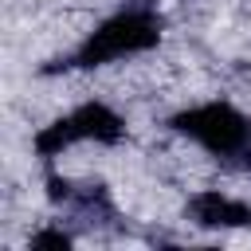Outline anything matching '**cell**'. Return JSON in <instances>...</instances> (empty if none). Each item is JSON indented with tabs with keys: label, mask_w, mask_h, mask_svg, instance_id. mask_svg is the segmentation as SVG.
I'll use <instances>...</instances> for the list:
<instances>
[{
	"label": "cell",
	"mask_w": 251,
	"mask_h": 251,
	"mask_svg": "<svg viewBox=\"0 0 251 251\" xmlns=\"http://www.w3.org/2000/svg\"><path fill=\"white\" fill-rule=\"evenodd\" d=\"M161 39V24L149 16V12H122L114 20H106L78 51L71 63L78 67H102V63H114L122 55H137V51H149L157 47Z\"/></svg>",
	"instance_id": "obj_1"
},
{
	"label": "cell",
	"mask_w": 251,
	"mask_h": 251,
	"mask_svg": "<svg viewBox=\"0 0 251 251\" xmlns=\"http://www.w3.org/2000/svg\"><path fill=\"white\" fill-rule=\"evenodd\" d=\"M173 129L200 141L204 149L227 157V153H239L243 141H247V122L235 106L227 102H208V106H196V110H180L173 118Z\"/></svg>",
	"instance_id": "obj_2"
},
{
	"label": "cell",
	"mask_w": 251,
	"mask_h": 251,
	"mask_svg": "<svg viewBox=\"0 0 251 251\" xmlns=\"http://www.w3.org/2000/svg\"><path fill=\"white\" fill-rule=\"evenodd\" d=\"M192 216L204 227H247L251 224V208L220 192H200L192 200Z\"/></svg>",
	"instance_id": "obj_3"
},
{
	"label": "cell",
	"mask_w": 251,
	"mask_h": 251,
	"mask_svg": "<svg viewBox=\"0 0 251 251\" xmlns=\"http://www.w3.org/2000/svg\"><path fill=\"white\" fill-rule=\"evenodd\" d=\"M71 126H75L78 137H94V141H118V137H122V118H118L110 106H102V102L78 106V110L71 114Z\"/></svg>",
	"instance_id": "obj_4"
},
{
	"label": "cell",
	"mask_w": 251,
	"mask_h": 251,
	"mask_svg": "<svg viewBox=\"0 0 251 251\" xmlns=\"http://www.w3.org/2000/svg\"><path fill=\"white\" fill-rule=\"evenodd\" d=\"M71 141H78V133H75V126H71V118H63V122H51L39 137H35V149L43 153V157H55L63 145H71Z\"/></svg>",
	"instance_id": "obj_5"
},
{
	"label": "cell",
	"mask_w": 251,
	"mask_h": 251,
	"mask_svg": "<svg viewBox=\"0 0 251 251\" xmlns=\"http://www.w3.org/2000/svg\"><path fill=\"white\" fill-rule=\"evenodd\" d=\"M31 247H59V251H67L71 247V235H63V231H39L31 239Z\"/></svg>",
	"instance_id": "obj_6"
},
{
	"label": "cell",
	"mask_w": 251,
	"mask_h": 251,
	"mask_svg": "<svg viewBox=\"0 0 251 251\" xmlns=\"http://www.w3.org/2000/svg\"><path fill=\"white\" fill-rule=\"evenodd\" d=\"M47 184H51V200H67V196H71V184H67V180H59V176H51Z\"/></svg>",
	"instance_id": "obj_7"
}]
</instances>
